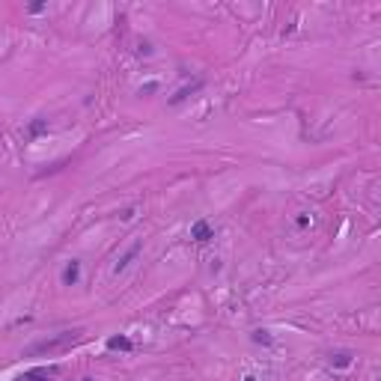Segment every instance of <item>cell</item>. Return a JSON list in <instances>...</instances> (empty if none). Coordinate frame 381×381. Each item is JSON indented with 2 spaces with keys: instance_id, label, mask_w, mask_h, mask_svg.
<instances>
[{
  "instance_id": "obj_11",
  "label": "cell",
  "mask_w": 381,
  "mask_h": 381,
  "mask_svg": "<svg viewBox=\"0 0 381 381\" xmlns=\"http://www.w3.org/2000/svg\"><path fill=\"white\" fill-rule=\"evenodd\" d=\"M119 217H122V221H131V217H134V209H125V212L119 214Z\"/></svg>"
},
{
  "instance_id": "obj_4",
  "label": "cell",
  "mask_w": 381,
  "mask_h": 381,
  "mask_svg": "<svg viewBox=\"0 0 381 381\" xmlns=\"http://www.w3.org/2000/svg\"><path fill=\"white\" fill-rule=\"evenodd\" d=\"M137 253H140V241H134V244H131V247H128L125 253L119 256V262H116V268H113V271H116V274H119V271H125L128 265H131V262H134V256H137Z\"/></svg>"
},
{
  "instance_id": "obj_7",
  "label": "cell",
  "mask_w": 381,
  "mask_h": 381,
  "mask_svg": "<svg viewBox=\"0 0 381 381\" xmlns=\"http://www.w3.org/2000/svg\"><path fill=\"white\" fill-rule=\"evenodd\" d=\"M27 134L33 137V140H36V137H42V134H48V119H45V116H36V119H30Z\"/></svg>"
},
{
  "instance_id": "obj_3",
  "label": "cell",
  "mask_w": 381,
  "mask_h": 381,
  "mask_svg": "<svg viewBox=\"0 0 381 381\" xmlns=\"http://www.w3.org/2000/svg\"><path fill=\"white\" fill-rule=\"evenodd\" d=\"M60 280H63V286H78V280H81V262H78V259H69L66 268H63V274H60Z\"/></svg>"
},
{
  "instance_id": "obj_12",
  "label": "cell",
  "mask_w": 381,
  "mask_h": 381,
  "mask_svg": "<svg viewBox=\"0 0 381 381\" xmlns=\"http://www.w3.org/2000/svg\"><path fill=\"white\" fill-rule=\"evenodd\" d=\"M244 381H256V375H244Z\"/></svg>"
},
{
  "instance_id": "obj_5",
  "label": "cell",
  "mask_w": 381,
  "mask_h": 381,
  "mask_svg": "<svg viewBox=\"0 0 381 381\" xmlns=\"http://www.w3.org/2000/svg\"><path fill=\"white\" fill-rule=\"evenodd\" d=\"M331 367H337V369H349L354 364V354L352 352H331Z\"/></svg>"
},
{
  "instance_id": "obj_2",
  "label": "cell",
  "mask_w": 381,
  "mask_h": 381,
  "mask_svg": "<svg viewBox=\"0 0 381 381\" xmlns=\"http://www.w3.org/2000/svg\"><path fill=\"white\" fill-rule=\"evenodd\" d=\"M214 239V226L206 221V217H199L191 224V241H197V244H206V241Z\"/></svg>"
},
{
  "instance_id": "obj_9",
  "label": "cell",
  "mask_w": 381,
  "mask_h": 381,
  "mask_svg": "<svg viewBox=\"0 0 381 381\" xmlns=\"http://www.w3.org/2000/svg\"><path fill=\"white\" fill-rule=\"evenodd\" d=\"M250 339H253V342H259V346H271V342H274V337H271L268 331H262V328H256L253 334H250Z\"/></svg>"
},
{
  "instance_id": "obj_6",
  "label": "cell",
  "mask_w": 381,
  "mask_h": 381,
  "mask_svg": "<svg viewBox=\"0 0 381 381\" xmlns=\"http://www.w3.org/2000/svg\"><path fill=\"white\" fill-rule=\"evenodd\" d=\"M104 346H107L111 352H131V349H134V342H131L128 337H122V334H119V337H107Z\"/></svg>"
},
{
  "instance_id": "obj_10",
  "label": "cell",
  "mask_w": 381,
  "mask_h": 381,
  "mask_svg": "<svg viewBox=\"0 0 381 381\" xmlns=\"http://www.w3.org/2000/svg\"><path fill=\"white\" fill-rule=\"evenodd\" d=\"M295 224H298V226H307V224H310V214H298Z\"/></svg>"
},
{
  "instance_id": "obj_13",
  "label": "cell",
  "mask_w": 381,
  "mask_h": 381,
  "mask_svg": "<svg viewBox=\"0 0 381 381\" xmlns=\"http://www.w3.org/2000/svg\"><path fill=\"white\" fill-rule=\"evenodd\" d=\"M81 381H93V378H81Z\"/></svg>"
},
{
  "instance_id": "obj_8",
  "label": "cell",
  "mask_w": 381,
  "mask_h": 381,
  "mask_svg": "<svg viewBox=\"0 0 381 381\" xmlns=\"http://www.w3.org/2000/svg\"><path fill=\"white\" fill-rule=\"evenodd\" d=\"M199 86H203V81H197L194 86H185V89H179V93H176V96L170 99V104H179V101H185L188 96H191V93H194V89H199Z\"/></svg>"
},
{
  "instance_id": "obj_1",
  "label": "cell",
  "mask_w": 381,
  "mask_h": 381,
  "mask_svg": "<svg viewBox=\"0 0 381 381\" xmlns=\"http://www.w3.org/2000/svg\"><path fill=\"white\" fill-rule=\"evenodd\" d=\"M81 337H84V331H63V334H57V337L39 339V342H33L27 349V357H39V354H51V352H60V349H69V346H75Z\"/></svg>"
}]
</instances>
